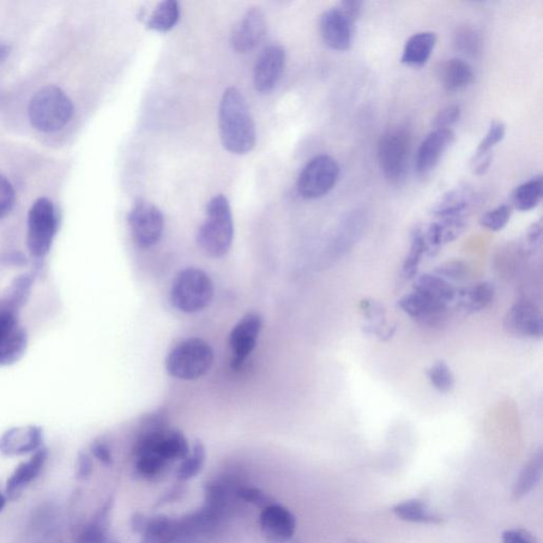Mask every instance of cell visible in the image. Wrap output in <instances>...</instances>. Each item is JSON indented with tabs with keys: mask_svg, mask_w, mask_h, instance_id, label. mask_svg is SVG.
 Returning <instances> with one entry per match:
<instances>
[{
	"mask_svg": "<svg viewBox=\"0 0 543 543\" xmlns=\"http://www.w3.org/2000/svg\"><path fill=\"white\" fill-rule=\"evenodd\" d=\"M219 130L223 147L228 152L243 155L256 144L254 120L243 93L229 87L222 96L219 108Z\"/></svg>",
	"mask_w": 543,
	"mask_h": 543,
	"instance_id": "6da1fadb",
	"label": "cell"
},
{
	"mask_svg": "<svg viewBox=\"0 0 543 543\" xmlns=\"http://www.w3.org/2000/svg\"><path fill=\"white\" fill-rule=\"evenodd\" d=\"M234 240V221L231 205L223 195L211 198L207 216L198 228L197 243L205 254L220 258L231 250Z\"/></svg>",
	"mask_w": 543,
	"mask_h": 543,
	"instance_id": "7a4b0ae2",
	"label": "cell"
},
{
	"mask_svg": "<svg viewBox=\"0 0 543 543\" xmlns=\"http://www.w3.org/2000/svg\"><path fill=\"white\" fill-rule=\"evenodd\" d=\"M72 114V101L57 87L41 88L30 101V122L33 128L41 132L51 133L63 129L69 123Z\"/></svg>",
	"mask_w": 543,
	"mask_h": 543,
	"instance_id": "3957f363",
	"label": "cell"
},
{
	"mask_svg": "<svg viewBox=\"0 0 543 543\" xmlns=\"http://www.w3.org/2000/svg\"><path fill=\"white\" fill-rule=\"evenodd\" d=\"M214 360L213 348L207 342L198 337H190L179 343L169 353L166 370L174 378L191 382L207 375Z\"/></svg>",
	"mask_w": 543,
	"mask_h": 543,
	"instance_id": "277c9868",
	"label": "cell"
},
{
	"mask_svg": "<svg viewBox=\"0 0 543 543\" xmlns=\"http://www.w3.org/2000/svg\"><path fill=\"white\" fill-rule=\"evenodd\" d=\"M215 295L214 282L204 271L187 268L173 280L170 299L184 313H197L207 308Z\"/></svg>",
	"mask_w": 543,
	"mask_h": 543,
	"instance_id": "5b68a950",
	"label": "cell"
},
{
	"mask_svg": "<svg viewBox=\"0 0 543 543\" xmlns=\"http://www.w3.org/2000/svg\"><path fill=\"white\" fill-rule=\"evenodd\" d=\"M59 225V214L54 204L50 198H38L28 214L27 245L32 257L41 259L48 255Z\"/></svg>",
	"mask_w": 543,
	"mask_h": 543,
	"instance_id": "8992f818",
	"label": "cell"
},
{
	"mask_svg": "<svg viewBox=\"0 0 543 543\" xmlns=\"http://www.w3.org/2000/svg\"><path fill=\"white\" fill-rule=\"evenodd\" d=\"M410 143L409 133L402 128L390 129L380 137L379 164L389 182L398 184L406 177Z\"/></svg>",
	"mask_w": 543,
	"mask_h": 543,
	"instance_id": "52a82bcc",
	"label": "cell"
},
{
	"mask_svg": "<svg viewBox=\"0 0 543 543\" xmlns=\"http://www.w3.org/2000/svg\"><path fill=\"white\" fill-rule=\"evenodd\" d=\"M339 176L340 167L334 158L326 154L318 155L301 171L298 191L307 200H315L333 190Z\"/></svg>",
	"mask_w": 543,
	"mask_h": 543,
	"instance_id": "ba28073f",
	"label": "cell"
},
{
	"mask_svg": "<svg viewBox=\"0 0 543 543\" xmlns=\"http://www.w3.org/2000/svg\"><path fill=\"white\" fill-rule=\"evenodd\" d=\"M133 238L138 246L149 249L160 243L164 233V215L154 204L138 200L128 216Z\"/></svg>",
	"mask_w": 543,
	"mask_h": 543,
	"instance_id": "9c48e42d",
	"label": "cell"
},
{
	"mask_svg": "<svg viewBox=\"0 0 543 543\" xmlns=\"http://www.w3.org/2000/svg\"><path fill=\"white\" fill-rule=\"evenodd\" d=\"M28 336L16 313L12 312L0 299V367L15 364L25 355Z\"/></svg>",
	"mask_w": 543,
	"mask_h": 543,
	"instance_id": "30bf717a",
	"label": "cell"
},
{
	"mask_svg": "<svg viewBox=\"0 0 543 543\" xmlns=\"http://www.w3.org/2000/svg\"><path fill=\"white\" fill-rule=\"evenodd\" d=\"M504 329L506 333L524 339L541 340L543 316L540 308L529 300L517 301L506 313Z\"/></svg>",
	"mask_w": 543,
	"mask_h": 543,
	"instance_id": "8fae6325",
	"label": "cell"
},
{
	"mask_svg": "<svg viewBox=\"0 0 543 543\" xmlns=\"http://www.w3.org/2000/svg\"><path fill=\"white\" fill-rule=\"evenodd\" d=\"M262 327L263 318L257 312L247 313L235 325L229 336V345L233 353L232 367L235 370H239L254 351Z\"/></svg>",
	"mask_w": 543,
	"mask_h": 543,
	"instance_id": "7c38bea8",
	"label": "cell"
},
{
	"mask_svg": "<svg viewBox=\"0 0 543 543\" xmlns=\"http://www.w3.org/2000/svg\"><path fill=\"white\" fill-rule=\"evenodd\" d=\"M319 32L324 43L331 50L345 51L353 45L354 22L336 5L325 11L319 18Z\"/></svg>",
	"mask_w": 543,
	"mask_h": 543,
	"instance_id": "4fadbf2b",
	"label": "cell"
},
{
	"mask_svg": "<svg viewBox=\"0 0 543 543\" xmlns=\"http://www.w3.org/2000/svg\"><path fill=\"white\" fill-rule=\"evenodd\" d=\"M267 32V21L261 8H251L233 28L231 45L240 53L249 52L262 43Z\"/></svg>",
	"mask_w": 543,
	"mask_h": 543,
	"instance_id": "5bb4252c",
	"label": "cell"
},
{
	"mask_svg": "<svg viewBox=\"0 0 543 543\" xmlns=\"http://www.w3.org/2000/svg\"><path fill=\"white\" fill-rule=\"evenodd\" d=\"M286 65V51L281 45H270L259 54L254 68V87L259 93H270L279 84Z\"/></svg>",
	"mask_w": 543,
	"mask_h": 543,
	"instance_id": "9a60e30c",
	"label": "cell"
},
{
	"mask_svg": "<svg viewBox=\"0 0 543 543\" xmlns=\"http://www.w3.org/2000/svg\"><path fill=\"white\" fill-rule=\"evenodd\" d=\"M398 306L415 322L427 327L442 324L447 317L449 307L416 291L404 295L398 300Z\"/></svg>",
	"mask_w": 543,
	"mask_h": 543,
	"instance_id": "2e32d148",
	"label": "cell"
},
{
	"mask_svg": "<svg viewBox=\"0 0 543 543\" xmlns=\"http://www.w3.org/2000/svg\"><path fill=\"white\" fill-rule=\"evenodd\" d=\"M259 523L264 539L269 543H286L297 529V519L292 512L274 503L263 509Z\"/></svg>",
	"mask_w": 543,
	"mask_h": 543,
	"instance_id": "e0dca14e",
	"label": "cell"
},
{
	"mask_svg": "<svg viewBox=\"0 0 543 543\" xmlns=\"http://www.w3.org/2000/svg\"><path fill=\"white\" fill-rule=\"evenodd\" d=\"M43 429L38 426L16 427L0 437V455L21 456L33 454L41 448Z\"/></svg>",
	"mask_w": 543,
	"mask_h": 543,
	"instance_id": "ac0fdd59",
	"label": "cell"
},
{
	"mask_svg": "<svg viewBox=\"0 0 543 543\" xmlns=\"http://www.w3.org/2000/svg\"><path fill=\"white\" fill-rule=\"evenodd\" d=\"M455 141V134L450 129H436L420 143L416 154V171L426 176L438 165L446 151Z\"/></svg>",
	"mask_w": 543,
	"mask_h": 543,
	"instance_id": "d6986e66",
	"label": "cell"
},
{
	"mask_svg": "<svg viewBox=\"0 0 543 543\" xmlns=\"http://www.w3.org/2000/svg\"><path fill=\"white\" fill-rule=\"evenodd\" d=\"M478 203V195L470 187H457L438 198L431 214L437 219H466Z\"/></svg>",
	"mask_w": 543,
	"mask_h": 543,
	"instance_id": "ffe728a7",
	"label": "cell"
},
{
	"mask_svg": "<svg viewBox=\"0 0 543 543\" xmlns=\"http://www.w3.org/2000/svg\"><path fill=\"white\" fill-rule=\"evenodd\" d=\"M48 450L41 448L28 462H23L15 468L5 485V496L10 501L21 498L23 491L38 478L43 470L48 458Z\"/></svg>",
	"mask_w": 543,
	"mask_h": 543,
	"instance_id": "44dd1931",
	"label": "cell"
},
{
	"mask_svg": "<svg viewBox=\"0 0 543 543\" xmlns=\"http://www.w3.org/2000/svg\"><path fill=\"white\" fill-rule=\"evenodd\" d=\"M466 219H437L432 222L425 232L427 253L429 257L438 254L445 245L454 243L466 231Z\"/></svg>",
	"mask_w": 543,
	"mask_h": 543,
	"instance_id": "7402d4cb",
	"label": "cell"
},
{
	"mask_svg": "<svg viewBox=\"0 0 543 543\" xmlns=\"http://www.w3.org/2000/svg\"><path fill=\"white\" fill-rule=\"evenodd\" d=\"M494 295H496V288L492 283L482 281L457 290L455 300L464 312L476 313L486 309L492 303Z\"/></svg>",
	"mask_w": 543,
	"mask_h": 543,
	"instance_id": "603a6c76",
	"label": "cell"
},
{
	"mask_svg": "<svg viewBox=\"0 0 543 543\" xmlns=\"http://www.w3.org/2000/svg\"><path fill=\"white\" fill-rule=\"evenodd\" d=\"M360 309L365 319L364 329L366 335L375 336L382 341H388L393 336L396 327L386 321L384 307L379 301L364 299L361 301Z\"/></svg>",
	"mask_w": 543,
	"mask_h": 543,
	"instance_id": "cb8c5ba5",
	"label": "cell"
},
{
	"mask_svg": "<svg viewBox=\"0 0 543 543\" xmlns=\"http://www.w3.org/2000/svg\"><path fill=\"white\" fill-rule=\"evenodd\" d=\"M437 41V36L434 32L415 33L404 45L401 62L413 68H421L429 61Z\"/></svg>",
	"mask_w": 543,
	"mask_h": 543,
	"instance_id": "d4e9b609",
	"label": "cell"
},
{
	"mask_svg": "<svg viewBox=\"0 0 543 543\" xmlns=\"http://www.w3.org/2000/svg\"><path fill=\"white\" fill-rule=\"evenodd\" d=\"M440 83L448 92H457L474 80V72L467 62L460 59L447 60L438 68Z\"/></svg>",
	"mask_w": 543,
	"mask_h": 543,
	"instance_id": "484cf974",
	"label": "cell"
},
{
	"mask_svg": "<svg viewBox=\"0 0 543 543\" xmlns=\"http://www.w3.org/2000/svg\"><path fill=\"white\" fill-rule=\"evenodd\" d=\"M413 291L449 306L456 299L457 289L449 281L443 280L442 277L427 273L415 277Z\"/></svg>",
	"mask_w": 543,
	"mask_h": 543,
	"instance_id": "4316f807",
	"label": "cell"
},
{
	"mask_svg": "<svg viewBox=\"0 0 543 543\" xmlns=\"http://www.w3.org/2000/svg\"><path fill=\"white\" fill-rule=\"evenodd\" d=\"M543 472V455L539 449L529 458L526 466L521 470L512 490L514 499L520 500L534 490L539 484Z\"/></svg>",
	"mask_w": 543,
	"mask_h": 543,
	"instance_id": "83f0119b",
	"label": "cell"
},
{
	"mask_svg": "<svg viewBox=\"0 0 543 543\" xmlns=\"http://www.w3.org/2000/svg\"><path fill=\"white\" fill-rule=\"evenodd\" d=\"M394 514L403 521L412 523L439 524L443 518L433 512L424 501L419 499L403 501L393 509Z\"/></svg>",
	"mask_w": 543,
	"mask_h": 543,
	"instance_id": "f1b7e54d",
	"label": "cell"
},
{
	"mask_svg": "<svg viewBox=\"0 0 543 543\" xmlns=\"http://www.w3.org/2000/svg\"><path fill=\"white\" fill-rule=\"evenodd\" d=\"M427 247L424 228L416 226L411 232V244L402 264V275L408 281L418 276L422 257L426 255Z\"/></svg>",
	"mask_w": 543,
	"mask_h": 543,
	"instance_id": "f546056e",
	"label": "cell"
},
{
	"mask_svg": "<svg viewBox=\"0 0 543 543\" xmlns=\"http://www.w3.org/2000/svg\"><path fill=\"white\" fill-rule=\"evenodd\" d=\"M32 286L33 277L32 275L17 276L0 299L10 311L18 315V311L27 304L30 294H32Z\"/></svg>",
	"mask_w": 543,
	"mask_h": 543,
	"instance_id": "4dcf8cb0",
	"label": "cell"
},
{
	"mask_svg": "<svg viewBox=\"0 0 543 543\" xmlns=\"http://www.w3.org/2000/svg\"><path fill=\"white\" fill-rule=\"evenodd\" d=\"M543 180L542 177H536L528 182L518 186L512 193V205L520 211H529L538 207L542 200Z\"/></svg>",
	"mask_w": 543,
	"mask_h": 543,
	"instance_id": "1f68e13d",
	"label": "cell"
},
{
	"mask_svg": "<svg viewBox=\"0 0 543 543\" xmlns=\"http://www.w3.org/2000/svg\"><path fill=\"white\" fill-rule=\"evenodd\" d=\"M179 18V7L176 0H165L150 15L147 27L155 32H167L177 25Z\"/></svg>",
	"mask_w": 543,
	"mask_h": 543,
	"instance_id": "d6a6232c",
	"label": "cell"
},
{
	"mask_svg": "<svg viewBox=\"0 0 543 543\" xmlns=\"http://www.w3.org/2000/svg\"><path fill=\"white\" fill-rule=\"evenodd\" d=\"M179 526L170 517L159 515L149 518L143 543H168L176 537Z\"/></svg>",
	"mask_w": 543,
	"mask_h": 543,
	"instance_id": "836d02e7",
	"label": "cell"
},
{
	"mask_svg": "<svg viewBox=\"0 0 543 543\" xmlns=\"http://www.w3.org/2000/svg\"><path fill=\"white\" fill-rule=\"evenodd\" d=\"M207 461V449L200 439L193 444L192 454L184 458L178 470V478L182 481H189L202 472Z\"/></svg>",
	"mask_w": 543,
	"mask_h": 543,
	"instance_id": "e575fe53",
	"label": "cell"
},
{
	"mask_svg": "<svg viewBox=\"0 0 543 543\" xmlns=\"http://www.w3.org/2000/svg\"><path fill=\"white\" fill-rule=\"evenodd\" d=\"M427 377L434 389L439 393L448 394L454 391L456 378L451 368L445 361H437L427 370Z\"/></svg>",
	"mask_w": 543,
	"mask_h": 543,
	"instance_id": "d590c367",
	"label": "cell"
},
{
	"mask_svg": "<svg viewBox=\"0 0 543 543\" xmlns=\"http://www.w3.org/2000/svg\"><path fill=\"white\" fill-rule=\"evenodd\" d=\"M456 50L467 56L475 57L481 52L482 39L476 30L470 27H462L457 30L455 36Z\"/></svg>",
	"mask_w": 543,
	"mask_h": 543,
	"instance_id": "8d00e7d4",
	"label": "cell"
},
{
	"mask_svg": "<svg viewBox=\"0 0 543 543\" xmlns=\"http://www.w3.org/2000/svg\"><path fill=\"white\" fill-rule=\"evenodd\" d=\"M511 216V207L510 205H500V207L486 211L481 216L480 223L483 227L490 229L492 232L502 231L509 225Z\"/></svg>",
	"mask_w": 543,
	"mask_h": 543,
	"instance_id": "74e56055",
	"label": "cell"
},
{
	"mask_svg": "<svg viewBox=\"0 0 543 543\" xmlns=\"http://www.w3.org/2000/svg\"><path fill=\"white\" fill-rule=\"evenodd\" d=\"M506 134V126L502 122L494 120L488 129L486 135L483 138L474 156H483L492 154L491 151L503 141Z\"/></svg>",
	"mask_w": 543,
	"mask_h": 543,
	"instance_id": "f35d334b",
	"label": "cell"
},
{
	"mask_svg": "<svg viewBox=\"0 0 543 543\" xmlns=\"http://www.w3.org/2000/svg\"><path fill=\"white\" fill-rule=\"evenodd\" d=\"M469 273L468 265L463 262H448L437 265L434 274L442 277L443 280L460 281L467 279Z\"/></svg>",
	"mask_w": 543,
	"mask_h": 543,
	"instance_id": "ab89813d",
	"label": "cell"
},
{
	"mask_svg": "<svg viewBox=\"0 0 543 543\" xmlns=\"http://www.w3.org/2000/svg\"><path fill=\"white\" fill-rule=\"evenodd\" d=\"M167 462L156 455H146L137 457L136 470L138 474L153 478L166 467Z\"/></svg>",
	"mask_w": 543,
	"mask_h": 543,
	"instance_id": "60d3db41",
	"label": "cell"
},
{
	"mask_svg": "<svg viewBox=\"0 0 543 543\" xmlns=\"http://www.w3.org/2000/svg\"><path fill=\"white\" fill-rule=\"evenodd\" d=\"M15 202V191L10 180L0 176V219L7 216Z\"/></svg>",
	"mask_w": 543,
	"mask_h": 543,
	"instance_id": "b9f144b4",
	"label": "cell"
},
{
	"mask_svg": "<svg viewBox=\"0 0 543 543\" xmlns=\"http://www.w3.org/2000/svg\"><path fill=\"white\" fill-rule=\"evenodd\" d=\"M238 497L241 500L245 501L247 503L254 504L258 508H267V506L273 504L272 503L271 498L267 493L263 492L259 488L255 487H244L240 488L237 492Z\"/></svg>",
	"mask_w": 543,
	"mask_h": 543,
	"instance_id": "7bdbcfd3",
	"label": "cell"
},
{
	"mask_svg": "<svg viewBox=\"0 0 543 543\" xmlns=\"http://www.w3.org/2000/svg\"><path fill=\"white\" fill-rule=\"evenodd\" d=\"M543 226L542 221H537L530 225L526 236V252L529 255H534L539 252L542 246Z\"/></svg>",
	"mask_w": 543,
	"mask_h": 543,
	"instance_id": "ee69618b",
	"label": "cell"
},
{
	"mask_svg": "<svg viewBox=\"0 0 543 543\" xmlns=\"http://www.w3.org/2000/svg\"><path fill=\"white\" fill-rule=\"evenodd\" d=\"M460 117V106H449L438 113L436 119H434V126H436V129H449V126L454 125Z\"/></svg>",
	"mask_w": 543,
	"mask_h": 543,
	"instance_id": "f6af8a7d",
	"label": "cell"
},
{
	"mask_svg": "<svg viewBox=\"0 0 543 543\" xmlns=\"http://www.w3.org/2000/svg\"><path fill=\"white\" fill-rule=\"evenodd\" d=\"M94 463L86 452H80L77 457L76 478L78 481H87L92 475Z\"/></svg>",
	"mask_w": 543,
	"mask_h": 543,
	"instance_id": "bcb514c9",
	"label": "cell"
},
{
	"mask_svg": "<svg viewBox=\"0 0 543 543\" xmlns=\"http://www.w3.org/2000/svg\"><path fill=\"white\" fill-rule=\"evenodd\" d=\"M90 451H92V454L97 460L106 465V466H111L113 464L112 451L105 442H102V440H95L92 446H90Z\"/></svg>",
	"mask_w": 543,
	"mask_h": 543,
	"instance_id": "7dc6e473",
	"label": "cell"
},
{
	"mask_svg": "<svg viewBox=\"0 0 543 543\" xmlns=\"http://www.w3.org/2000/svg\"><path fill=\"white\" fill-rule=\"evenodd\" d=\"M502 541L503 543H536L533 536L523 529L505 530Z\"/></svg>",
	"mask_w": 543,
	"mask_h": 543,
	"instance_id": "c3c4849f",
	"label": "cell"
},
{
	"mask_svg": "<svg viewBox=\"0 0 543 543\" xmlns=\"http://www.w3.org/2000/svg\"><path fill=\"white\" fill-rule=\"evenodd\" d=\"M362 5L364 3L358 2V0H346L337 5L343 14L347 15L353 22H357L362 12Z\"/></svg>",
	"mask_w": 543,
	"mask_h": 543,
	"instance_id": "681fc988",
	"label": "cell"
},
{
	"mask_svg": "<svg viewBox=\"0 0 543 543\" xmlns=\"http://www.w3.org/2000/svg\"><path fill=\"white\" fill-rule=\"evenodd\" d=\"M149 518L142 514V512H134L132 515L130 524L133 532L143 535L148 527Z\"/></svg>",
	"mask_w": 543,
	"mask_h": 543,
	"instance_id": "f907efd6",
	"label": "cell"
},
{
	"mask_svg": "<svg viewBox=\"0 0 543 543\" xmlns=\"http://www.w3.org/2000/svg\"><path fill=\"white\" fill-rule=\"evenodd\" d=\"M11 53V47L5 43H0V64H3L8 59Z\"/></svg>",
	"mask_w": 543,
	"mask_h": 543,
	"instance_id": "816d5d0a",
	"label": "cell"
},
{
	"mask_svg": "<svg viewBox=\"0 0 543 543\" xmlns=\"http://www.w3.org/2000/svg\"><path fill=\"white\" fill-rule=\"evenodd\" d=\"M7 500H8L7 496H5V494L2 492V491H0V512L3 511L5 504H7Z\"/></svg>",
	"mask_w": 543,
	"mask_h": 543,
	"instance_id": "f5cc1de1",
	"label": "cell"
}]
</instances>
